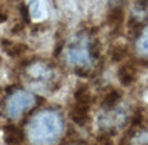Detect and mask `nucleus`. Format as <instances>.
Segmentation results:
<instances>
[{
    "mask_svg": "<svg viewBox=\"0 0 148 145\" xmlns=\"http://www.w3.org/2000/svg\"><path fill=\"white\" fill-rule=\"evenodd\" d=\"M63 131V121L53 110L40 112L28 125V136L35 145H52Z\"/></svg>",
    "mask_w": 148,
    "mask_h": 145,
    "instance_id": "nucleus-1",
    "label": "nucleus"
},
{
    "mask_svg": "<svg viewBox=\"0 0 148 145\" xmlns=\"http://www.w3.org/2000/svg\"><path fill=\"white\" fill-rule=\"evenodd\" d=\"M97 52V41L89 42L84 36H77V39L73 40L67 49V61L75 66H89Z\"/></svg>",
    "mask_w": 148,
    "mask_h": 145,
    "instance_id": "nucleus-2",
    "label": "nucleus"
},
{
    "mask_svg": "<svg viewBox=\"0 0 148 145\" xmlns=\"http://www.w3.org/2000/svg\"><path fill=\"white\" fill-rule=\"evenodd\" d=\"M34 101H35V98L32 94L23 91V90H18L13 93L8 99L7 114L10 118H18L22 113L34 106Z\"/></svg>",
    "mask_w": 148,
    "mask_h": 145,
    "instance_id": "nucleus-3",
    "label": "nucleus"
},
{
    "mask_svg": "<svg viewBox=\"0 0 148 145\" xmlns=\"http://www.w3.org/2000/svg\"><path fill=\"white\" fill-rule=\"evenodd\" d=\"M89 108H90V104L89 103H80V101H76L75 107L71 109V118L75 123L82 125L86 123L88 118H89Z\"/></svg>",
    "mask_w": 148,
    "mask_h": 145,
    "instance_id": "nucleus-4",
    "label": "nucleus"
},
{
    "mask_svg": "<svg viewBox=\"0 0 148 145\" xmlns=\"http://www.w3.org/2000/svg\"><path fill=\"white\" fill-rule=\"evenodd\" d=\"M119 80L124 86H129V85L134 84L136 78V71L133 64H122L119 68Z\"/></svg>",
    "mask_w": 148,
    "mask_h": 145,
    "instance_id": "nucleus-5",
    "label": "nucleus"
},
{
    "mask_svg": "<svg viewBox=\"0 0 148 145\" xmlns=\"http://www.w3.org/2000/svg\"><path fill=\"white\" fill-rule=\"evenodd\" d=\"M5 141L10 145L19 144L22 141V133L16 127H7L5 129Z\"/></svg>",
    "mask_w": 148,
    "mask_h": 145,
    "instance_id": "nucleus-6",
    "label": "nucleus"
},
{
    "mask_svg": "<svg viewBox=\"0 0 148 145\" xmlns=\"http://www.w3.org/2000/svg\"><path fill=\"white\" fill-rule=\"evenodd\" d=\"M75 99L76 101L80 103H90V91L86 86H80L75 91Z\"/></svg>",
    "mask_w": 148,
    "mask_h": 145,
    "instance_id": "nucleus-7",
    "label": "nucleus"
},
{
    "mask_svg": "<svg viewBox=\"0 0 148 145\" xmlns=\"http://www.w3.org/2000/svg\"><path fill=\"white\" fill-rule=\"evenodd\" d=\"M122 17H124V10H122V8L116 7L108 14V21H110L111 25H116L122 21Z\"/></svg>",
    "mask_w": 148,
    "mask_h": 145,
    "instance_id": "nucleus-8",
    "label": "nucleus"
},
{
    "mask_svg": "<svg viewBox=\"0 0 148 145\" xmlns=\"http://www.w3.org/2000/svg\"><path fill=\"white\" fill-rule=\"evenodd\" d=\"M119 99H120V93L119 91H111L108 93L106 95V98H104L103 100V106L107 107V108H112L116 106V103L119 101Z\"/></svg>",
    "mask_w": 148,
    "mask_h": 145,
    "instance_id": "nucleus-9",
    "label": "nucleus"
},
{
    "mask_svg": "<svg viewBox=\"0 0 148 145\" xmlns=\"http://www.w3.org/2000/svg\"><path fill=\"white\" fill-rule=\"evenodd\" d=\"M138 49H139V52H142L143 54H147L148 55V27L143 31L142 36L139 37Z\"/></svg>",
    "mask_w": 148,
    "mask_h": 145,
    "instance_id": "nucleus-10",
    "label": "nucleus"
},
{
    "mask_svg": "<svg viewBox=\"0 0 148 145\" xmlns=\"http://www.w3.org/2000/svg\"><path fill=\"white\" fill-rule=\"evenodd\" d=\"M125 55H126V49H125L124 46L113 48L112 53H111V58H112V61H115V62H121Z\"/></svg>",
    "mask_w": 148,
    "mask_h": 145,
    "instance_id": "nucleus-11",
    "label": "nucleus"
},
{
    "mask_svg": "<svg viewBox=\"0 0 148 145\" xmlns=\"http://www.w3.org/2000/svg\"><path fill=\"white\" fill-rule=\"evenodd\" d=\"M5 21H7V16H5L4 13L0 12V23H1V22H5Z\"/></svg>",
    "mask_w": 148,
    "mask_h": 145,
    "instance_id": "nucleus-12",
    "label": "nucleus"
}]
</instances>
